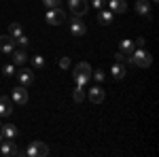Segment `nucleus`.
<instances>
[{"instance_id":"obj_27","label":"nucleus","mask_w":159,"mask_h":157,"mask_svg":"<svg viewBox=\"0 0 159 157\" xmlns=\"http://www.w3.org/2000/svg\"><path fill=\"white\" fill-rule=\"evenodd\" d=\"M74 83L81 85V87H85V85L89 83V79H85V76H79V74H74Z\"/></svg>"},{"instance_id":"obj_8","label":"nucleus","mask_w":159,"mask_h":157,"mask_svg":"<svg viewBox=\"0 0 159 157\" xmlns=\"http://www.w3.org/2000/svg\"><path fill=\"white\" fill-rule=\"evenodd\" d=\"M13 100L9 96H0V117H11Z\"/></svg>"},{"instance_id":"obj_5","label":"nucleus","mask_w":159,"mask_h":157,"mask_svg":"<svg viewBox=\"0 0 159 157\" xmlns=\"http://www.w3.org/2000/svg\"><path fill=\"white\" fill-rule=\"evenodd\" d=\"M85 32H87V25L83 24V19L79 15H74L70 19V34L72 36H85Z\"/></svg>"},{"instance_id":"obj_7","label":"nucleus","mask_w":159,"mask_h":157,"mask_svg":"<svg viewBox=\"0 0 159 157\" xmlns=\"http://www.w3.org/2000/svg\"><path fill=\"white\" fill-rule=\"evenodd\" d=\"M0 153H2L4 157H9V155H17L19 151H17V146H15V142H13V140L4 138V140L0 142Z\"/></svg>"},{"instance_id":"obj_9","label":"nucleus","mask_w":159,"mask_h":157,"mask_svg":"<svg viewBox=\"0 0 159 157\" xmlns=\"http://www.w3.org/2000/svg\"><path fill=\"white\" fill-rule=\"evenodd\" d=\"M15 76L19 79V83H21V85L28 87V85L34 81V70H30V68H21L19 72H15Z\"/></svg>"},{"instance_id":"obj_25","label":"nucleus","mask_w":159,"mask_h":157,"mask_svg":"<svg viewBox=\"0 0 159 157\" xmlns=\"http://www.w3.org/2000/svg\"><path fill=\"white\" fill-rule=\"evenodd\" d=\"M115 62H119V64H127V62H129V58H127L123 51H117V53H115Z\"/></svg>"},{"instance_id":"obj_23","label":"nucleus","mask_w":159,"mask_h":157,"mask_svg":"<svg viewBox=\"0 0 159 157\" xmlns=\"http://www.w3.org/2000/svg\"><path fill=\"white\" fill-rule=\"evenodd\" d=\"M32 66H34L36 70L45 68V58H43V55H34V58H32Z\"/></svg>"},{"instance_id":"obj_15","label":"nucleus","mask_w":159,"mask_h":157,"mask_svg":"<svg viewBox=\"0 0 159 157\" xmlns=\"http://www.w3.org/2000/svg\"><path fill=\"white\" fill-rule=\"evenodd\" d=\"M9 55H11V60H13V64H15V66H24L25 62H28V55H25L24 49H19V51H15V49H13Z\"/></svg>"},{"instance_id":"obj_30","label":"nucleus","mask_w":159,"mask_h":157,"mask_svg":"<svg viewBox=\"0 0 159 157\" xmlns=\"http://www.w3.org/2000/svg\"><path fill=\"white\" fill-rule=\"evenodd\" d=\"M60 68H61V70L70 68V58H60Z\"/></svg>"},{"instance_id":"obj_34","label":"nucleus","mask_w":159,"mask_h":157,"mask_svg":"<svg viewBox=\"0 0 159 157\" xmlns=\"http://www.w3.org/2000/svg\"><path fill=\"white\" fill-rule=\"evenodd\" d=\"M0 127H2V123H0Z\"/></svg>"},{"instance_id":"obj_22","label":"nucleus","mask_w":159,"mask_h":157,"mask_svg":"<svg viewBox=\"0 0 159 157\" xmlns=\"http://www.w3.org/2000/svg\"><path fill=\"white\" fill-rule=\"evenodd\" d=\"M15 72H17V70H15V64H4V66H2V74H4V76H15Z\"/></svg>"},{"instance_id":"obj_12","label":"nucleus","mask_w":159,"mask_h":157,"mask_svg":"<svg viewBox=\"0 0 159 157\" xmlns=\"http://www.w3.org/2000/svg\"><path fill=\"white\" fill-rule=\"evenodd\" d=\"M110 74H112V79H117V81H121L125 79V74H127V68H125V64H112L110 66Z\"/></svg>"},{"instance_id":"obj_3","label":"nucleus","mask_w":159,"mask_h":157,"mask_svg":"<svg viewBox=\"0 0 159 157\" xmlns=\"http://www.w3.org/2000/svg\"><path fill=\"white\" fill-rule=\"evenodd\" d=\"M11 100H13V104H17V106L28 104V87L25 85H17L15 89H11Z\"/></svg>"},{"instance_id":"obj_19","label":"nucleus","mask_w":159,"mask_h":157,"mask_svg":"<svg viewBox=\"0 0 159 157\" xmlns=\"http://www.w3.org/2000/svg\"><path fill=\"white\" fill-rule=\"evenodd\" d=\"M24 34V28H21V24H17V21H13V24H9V36L17 38Z\"/></svg>"},{"instance_id":"obj_26","label":"nucleus","mask_w":159,"mask_h":157,"mask_svg":"<svg viewBox=\"0 0 159 157\" xmlns=\"http://www.w3.org/2000/svg\"><path fill=\"white\" fill-rule=\"evenodd\" d=\"M43 4L49 7V9H57V7L61 4V0H43Z\"/></svg>"},{"instance_id":"obj_14","label":"nucleus","mask_w":159,"mask_h":157,"mask_svg":"<svg viewBox=\"0 0 159 157\" xmlns=\"http://www.w3.org/2000/svg\"><path fill=\"white\" fill-rule=\"evenodd\" d=\"M91 66L87 64V62H81V64H76L74 66V74H79V76H85V79H91Z\"/></svg>"},{"instance_id":"obj_31","label":"nucleus","mask_w":159,"mask_h":157,"mask_svg":"<svg viewBox=\"0 0 159 157\" xmlns=\"http://www.w3.org/2000/svg\"><path fill=\"white\" fill-rule=\"evenodd\" d=\"M91 4L96 9H102V7H106V0H91Z\"/></svg>"},{"instance_id":"obj_17","label":"nucleus","mask_w":159,"mask_h":157,"mask_svg":"<svg viewBox=\"0 0 159 157\" xmlns=\"http://www.w3.org/2000/svg\"><path fill=\"white\" fill-rule=\"evenodd\" d=\"M136 13L148 17V13H151V2H148V0H136Z\"/></svg>"},{"instance_id":"obj_4","label":"nucleus","mask_w":159,"mask_h":157,"mask_svg":"<svg viewBox=\"0 0 159 157\" xmlns=\"http://www.w3.org/2000/svg\"><path fill=\"white\" fill-rule=\"evenodd\" d=\"M45 19H47L49 25H60V24L66 21V13L61 11L60 7H57V9H49V11L45 13Z\"/></svg>"},{"instance_id":"obj_32","label":"nucleus","mask_w":159,"mask_h":157,"mask_svg":"<svg viewBox=\"0 0 159 157\" xmlns=\"http://www.w3.org/2000/svg\"><path fill=\"white\" fill-rule=\"evenodd\" d=\"M2 140H4V134H2V132H0V142H2Z\"/></svg>"},{"instance_id":"obj_21","label":"nucleus","mask_w":159,"mask_h":157,"mask_svg":"<svg viewBox=\"0 0 159 157\" xmlns=\"http://www.w3.org/2000/svg\"><path fill=\"white\" fill-rule=\"evenodd\" d=\"M112 17H115V13H110V11H100V15H98V19H100L102 25L112 24Z\"/></svg>"},{"instance_id":"obj_24","label":"nucleus","mask_w":159,"mask_h":157,"mask_svg":"<svg viewBox=\"0 0 159 157\" xmlns=\"http://www.w3.org/2000/svg\"><path fill=\"white\" fill-rule=\"evenodd\" d=\"M15 45H19L21 49H25L28 45H30V40H28V36H25V34H21V36H17V38H15Z\"/></svg>"},{"instance_id":"obj_13","label":"nucleus","mask_w":159,"mask_h":157,"mask_svg":"<svg viewBox=\"0 0 159 157\" xmlns=\"http://www.w3.org/2000/svg\"><path fill=\"white\" fill-rule=\"evenodd\" d=\"M87 96H89V100H91L93 104H100V102H104V89H102V87H91V89L87 91Z\"/></svg>"},{"instance_id":"obj_18","label":"nucleus","mask_w":159,"mask_h":157,"mask_svg":"<svg viewBox=\"0 0 159 157\" xmlns=\"http://www.w3.org/2000/svg\"><path fill=\"white\" fill-rule=\"evenodd\" d=\"M134 40H129V38H125V40H121V51L127 55V58H132V53H134Z\"/></svg>"},{"instance_id":"obj_1","label":"nucleus","mask_w":159,"mask_h":157,"mask_svg":"<svg viewBox=\"0 0 159 157\" xmlns=\"http://www.w3.org/2000/svg\"><path fill=\"white\" fill-rule=\"evenodd\" d=\"M129 62H132L134 66H138V68H148V66L153 64V55L148 53L147 49H134Z\"/></svg>"},{"instance_id":"obj_6","label":"nucleus","mask_w":159,"mask_h":157,"mask_svg":"<svg viewBox=\"0 0 159 157\" xmlns=\"http://www.w3.org/2000/svg\"><path fill=\"white\" fill-rule=\"evenodd\" d=\"M68 7H70L72 15H79V17H83L89 11V2L87 0H68Z\"/></svg>"},{"instance_id":"obj_11","label":"nucleus","mask_w":159,"mask_h":157,"mask_svg":"<svg viewBox=\"0 0 159 157\" xmlns=\"http://www.w3.org/2000/svg\"><path fill=\"white\" fill-rule=\"evenodd\" d=\"M13 49H15V38L9 36V34L0 36V51H2V53H11Z\"/></svg>"},{"instance_id":"obj_20","label":"nucleus","mask_w":159,"mask_h":157,"mask_svg":"<svg viewBox=\"0 0 159 157\" xmlns=\"http://www.w3.org/2000/svg\"><path fill=\"white\" fill-rule=\"evenodd\" d=\"M85 96H87L85 87H81V85H76V89L72 91V100H74V102H79V104H81V102L85 100Z\"/></svg>"},{"instance_id":"obj_2","label":"nucleus","mask_w":159,"mask_h":157,"mask_svg":"<svg viewBox=\"0 0 159 157\" xmlns=\"http://www.w3.org/2000/svg\"><path fill=\"white\" fill-rule=\"evenodd\" d=\"M17 155H25V157H45V155H49V146L45 145V142H40V140H34V142H30V146H28L25 151H19Z\"/></svg>"},{"instance_id":"obj_28","label":"nucleus","mask_w":159,"mask_h":157,"mask_svg":"<svg viewBox=\"0 0 159 157\" xmlns=\"http://www.w3.org/2000/svg\"><path fill=\"white\" fill-rule=\"evenodd\" d=\"M93 74V76H96V81H98V83H102V81H104V79H106V74H104V70H96V72H91Z\"/></svg>"},{"instance_id":"obj_33","label":"nucleus","mask_w":159,"mask_h":157,"mask_svg":"<svg viewBox=\"0 0 159 157\" xmlns=\"http://www.w3.org/2000/svg\"><path fill=\"white\" fill-rule=\"evenodd\" d=\"M153 2H157V0H153Z\"/></svg>"},{"instance_id":"obj_16","label":"nucleus","mask_w":159,"mask_h":157,"mask_svg":"<svg viewBox=\"0 0 159 157\" xmlns=\"http://www.w3.org/2000/svg\"><path fill=\"white\" fill-rule=\"evenodd\" d=\"M0 132L4 134V138H9V140H15V138H17V134H19V130H17V125H13V123H7V125H2V127H0Z\"/></svg>"},{"instance_id":"obj_10","label":"nucleus","mask_w":159,"mask_h":157,"mask_svg":"<svg viewBox=\"0 0 159 157\" xmlns=\"http://www.w3.org/2000/svg\"><path fill=\"white\" fill-rule=\"evenodd\" d=\"M106 7H108L110 13H125L127 11V2L125 0H108Z\"/></svg>"},{"instance_id":"obj_29","label":"nucleus","mask_w":159,"mask_h":157,"mask_svg":"<svg viewBox=\"0 0 159 157\" xmlns=\"http://www.w3.org/2000/svg\"><path fill=\"white\" fill-rule=\"evenodd\" d=\"M144 45H147V40H144V36H138L134 40V47H138V49H144Z\"/></svg>"}]
</instances>
